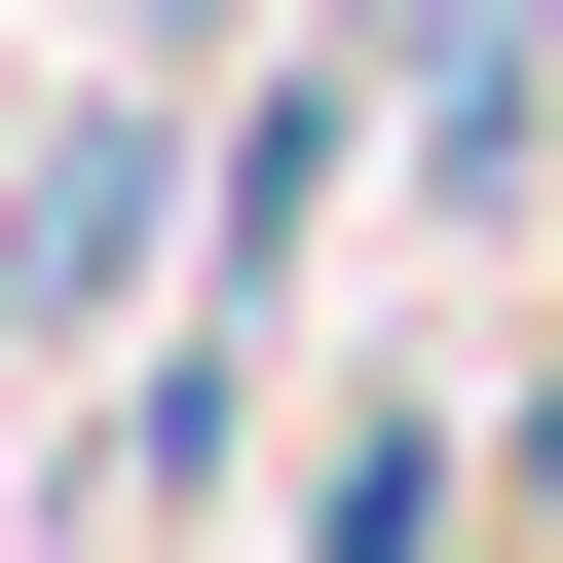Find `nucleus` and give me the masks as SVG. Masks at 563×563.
<instances>
[{
	"instance_id": "f257e3e1",
	"label": "nucleus",
	"mask_w": 563,
	"mask_h": 563,
	"mask_svg": "<svg viewBox=\"0 0 563 563\" xmlns=\"http://www.w3.org/2000/svg\"><path fill=\"white\" fill-rule=\"evenodd\" d=\"M113 263H151V76H113V113L38 151V225H0V339H76V301H113Z\"/></svg>"
}]
</instances>
